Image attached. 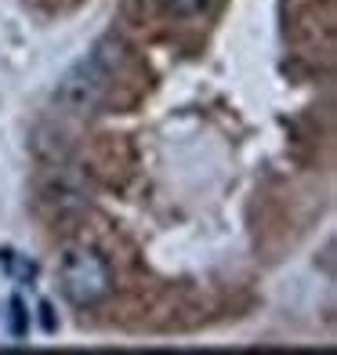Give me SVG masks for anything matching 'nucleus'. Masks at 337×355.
I'll use <instances>...</instances> for the list:
<instances>
[{"label":"nucleus","mask_w":337,"mask_h":355,"mask_svg":"<svg viewBox=\"0 0 337 355\" xmlns=\"http://www.w3.org/2000/svg\"><path fill=\"white\" fill-rule=\"evenodd\" d=\"M58 283H62V294H66L69 304H76V309H91V304H98V301L109 297L112 268H109V261L98 250L73 247L66 257H62Z\"/></svg>","instance_id":"nucleus-1"},{"label":"nucleus","mask_w":337,"mask_h":355,"mask_svg":"<svg viewBox=\"0 0 337 355\" xmlns=\"http://www.w3.org/2000/svg\"><path fill=\"white\" fill-rule=\"evenodd\" d=\"M109 80H112V76L98 66V62L84 58V62H76V66L58 80L55 102L66 109V112H73V116H87V112H94V109L102 105Z\"/></svg>","instance_id":"nucleus-2"},{"label":"nucleus","mask_w":337,"mask_h":355,"mask_svg":"<svg viewBox=\"0 0 337 355\" xmlns=\"http://www.w3.org/2000/svg\"><path fill=\"white\" fill-rule=\"evenodd\" d=\"M8 330H11V337H26V330H29V312L19 297L8 301Z\"/></svg>","instance_id":"nucleus-3"},{"label":"nucleus","mask_w":337,"mask_h":355,"mask_svg":"<svg viewBox=\"0 0 337 355\" xmlns=\"http://www.w3.org/2000/svg\"><path fill=\"white\" fill-rule=\"evenodd\" d=\"M159 4H164L171 15H196L207 0H159Z\"/></svg>","instance_id":"nucleus-4"}]
</instances>
